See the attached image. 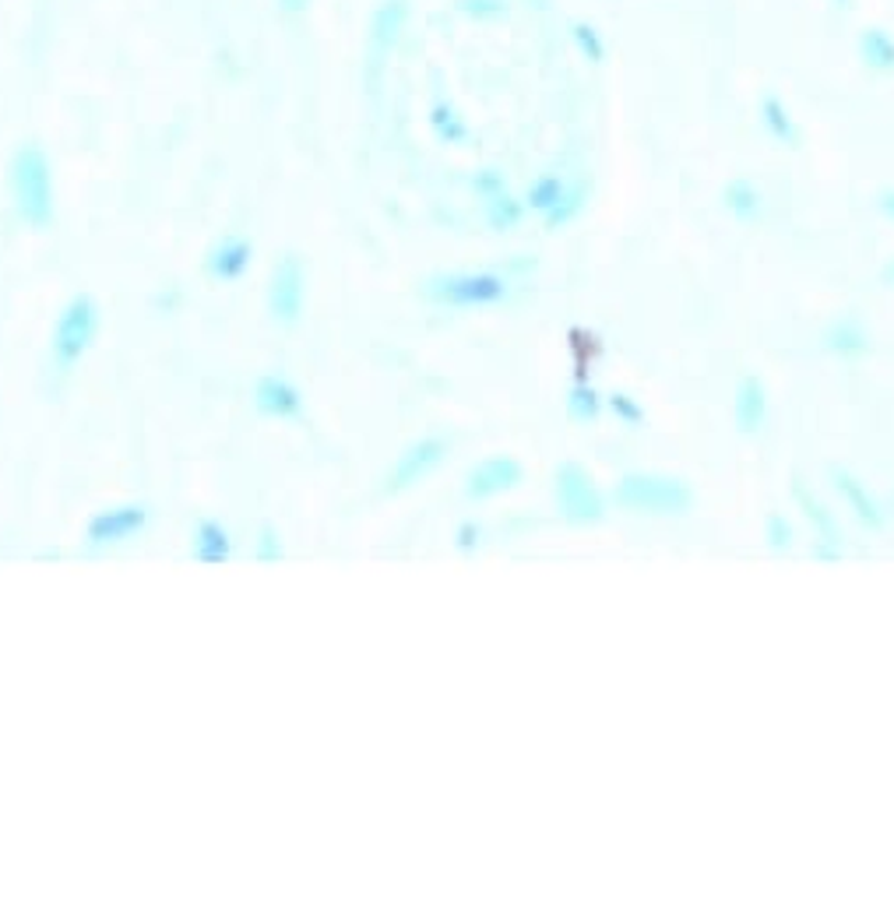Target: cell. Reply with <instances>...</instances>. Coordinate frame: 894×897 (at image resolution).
<instances>
[{
    "label": "cell",
    "instance_id": "cell-30",
    "mask_svg": "<svg viewBox=\"0 0 894 897\" xmlns=\"http://www.w3.org/2000/svg\"><path fill=\"white\" fill-rule=\"evenodd\" d=\"M881 212L894 218V191H884V194H881Z\"/></svg>",
    "mask_w": 894,
    "mask_h": 897
},
{
    "label": "cell",
    "instance_id": "cell-11",
    "mask_svg": "<svg viewBox=\"0 0 894 897\" xmlns=\"http://www.w3.org/2000/svg\"><path fill=\"white\" fill-rule=\"evenodd\" d=\"M828 476H831V486L838 489V497L846 500V507L856 514V521L863 524V529H870V532H884L887 518H884V511H881V503H876L873 493L867 489V482L859 479L856 472L841 468V465H831V468H828Z\"/></svg>",
    "mask_w": 894,
    "mask_h": 897
},
{
    "label": "cell",
    "instance_id": "cell-15",
    "mask_svg": "<svg viewBox=\"0 0 894 897\" xmlns=\"http://www.w3.org/2000/svg\"><path fill=\"white\" fill-rule=\"evenodd\" d=\"M250 261H254V243L247 236H226L208 253V275L215 282H236L247 275Z\"/></svg>",
    "mask_w": 894,
    "mask_h": 897
},
{
    "label": "cell",
    "instance_id": "cell-26",
    "mask_svg": "<svg viewBox=\"0 0 894 897\" xmlns=\"http://www.w3.org/2000/svg\"><path fill=\"white\" fill-rule=\"evenodd\" d=\"M483 538H486V529L479 521H462L459 529H454V546H459L462 553H476L483 546Z\"/></svg>",
    "mask_w": 894,
    "mask_h": 897
},
{
    "label": "cell",
    "instance_id": "cell-3",
    "mask_svg": "<svg viewBox=\"0 0 894 897\" xmlns=\"http://www.w3.org/2000/svg\"><path fill=\"white\" fill-rule=\"evenodd\" d=\"M99 334V307L89 293H78L67 299V307L57 314L54 338H49V366L54 374L64 377L71 374L75 363L92 349Z\"/></svg>",
    "mask_w": 894,
    "mask_h": 897
},
{
    "label": "cell",
    "instance_id": "cell-14",
    "mask_svg": "<svg viewBox=\"0 0 894 897\" xmlns=\"http://www.w3.org/2000/svg\"><path fill=\"white\" fill-rule=\"evenodd\" d=\"M792 500H796V507L803 511V518L810 521V529H814L817 538H824V543H838V546H846V535H841L838 529V518L828 503H824L814 489L806 486L803 476H792Z\"/></svg>",
    "mask_w": 894,
    "mask_h": 897
},
{
    "label": "cell",
    "instance_id": "cell-17",
    "mask_svg": "<svg viewBox=\"0 0 894 897\" xmlns=\"http://www.w3.org/2000/svg\"><path fill=\"white\" fill-rule=\"evenodd\" d=\"M602 409H606V395H599L588 381H578L567 391V416L575 422H581V427H592V422H599Z\"/></svg>",
    "mask_w": 894,
    "mask_h": 897
},
{
    "label": "cell",
    "instance_id": "cell-24",
    "mask_svg": "<svg viewBox=\"0 0 894 897\" xmlns=\"http://www.w3.org/2000/svg\"><path fill=\"white\" fill-rule=\"evenodd\" d=\"M765 124L779 141L796 145V127H792L789 113H785V106L779 103V99H768V103H765Z\"/></svg>",
    "mask_w": 894,
    "mask_h": 897
},
{
    "label": "cell",
    "instance_id": "cell-22",
    "mask_svg": "<svg viewBox=\"0 0 894 897\" xmlns=\"http://www.w3.org/2000/svg\"><path fill=\"white\" fill-rule=\"evenodd\" d=\"M765 543L771 553H789L796 546V529H792V521L782 514V511H768L765 518Z\"/></svg>",
    "mask_w": 894,
    "mask_h": 897
},
{
    "label": "cell",
    "instance_id": "cell-9",
    "mask_svg": "<svg viewBox=\"0 0 894 897\" xmlns=\"http://www.w3.org/2000/svg\"><path fill=\"white\" fill-rule=\"evenodd\" d=\"M521 482H525V465L514 454H494V458H483L465 472V500H490L511 493Z\"/></svg>",
    "mask_w": 894,
    "mask_h": 897
},
{
    "label": "cell",
    "instance_id": "cell-25",
    "mask_svg": "<svg viewBox=\"0 0 894 897\" xmlns=\"http://www.w3.org/2000/svg\"><path fill=\"white\" fill-rule=\"evenodd\" d=\"M254 556L258 560H264V564H275V560H282L285 556V549H282V538H279V532L272 529V524H261L258 529V546H254Z\"/></svg>",
    "mask_w": 894,
    "mask_h": 897
},
{
    "label": "cell",
    "instance_id": "cell-4",
    "mask_svg": "<svg viewBox=\"0 0 894 897\" xmlns=\"http://www.w3.org/2000/svg\"><path fill=\"white\" fill-rule=\"evenodd\" d=\"M511 279L503 272H451V275H433L423 293L437 307H454V310H476V307H497L511 296Z\"/></svg>",
    "mask_w": 894,
    "mask_h": 897
},
{
    "label": "cell",
    "instance_id": "cell-1",
    "mask_svg": "<svg viewBox=\"0 0 894 897\" xmlns=\"http://www.w3.org/2000/svg\"><path fill=\"white\" fill-rule=\"evenodd\" d=\"M616 511L634 518H683L694 511V486L680 476H659V472H627L613 486Z\"/></svg>",
    "mask_w": 894,
    "mask_h": 897
},
{
    "label": "cell",
    "instance_id": "cell-27",
    "mask_svg": "<svg viewBox=\"0 0 894 897\" xmlns=\"http://www.w3.org/2000/svg\"><path fill=\"white\" fill-rule=\"evenodd\" d=\"M810 556L821 564H838L841 556H846V546H838V543H824V538H814V546H810Z\"/></svg>",
    "mask_w": 894,
    "mask_h": 897
},
{
    "label": "cell",
    "instance_id": "cell-28",
    "mask_svg": "<svg viewBox=\"0 0 894 897\" xmlns=\"http://www.w3.org/2000/svg\"><path fill=\"white\" fill-rule=\"evenodd\" d=\"M476 188H479V194L490 201L494 194H500L503 191V180H500V173L497 169H483V177L476 180Z\"/></svg>",
    "mask_w": 894,
    "mask_h": 897
},
{
    "label": "cell",
    "instance_id": "cell-23",
    "mask_svg": "<svg viewBox=\"0 0 894 897\" xmlns=\"http://www.w3.org/2000/svg\"><path fill=\"white\" fill-rule=\"evenodd\" d=\"M430 121H433L437 134H441V138H444L448 145H459V141H465V138H468V127L459 121V113H454L448 103H437Z\"/></svg>",
    "mask_w": 894,
    "mask_h": 897
},
{
    "label": "cell",
    "instance_id": "cell-29",
    "mask_svg": "<svg viewBox=\"0 0 894 897\" xmlns=\"http://www.w3.org/2000/svg\"><path fill=\"white\" fill-rule=\"evenodd\" d=\"M310 4H314V0H279V8L285 14H299V11H307Z\"/></svg>",
    "mask_w": 894,
    "mask_h": 897
},
{
    "label": "cell",
    "instance_id": "cell-13",
    "mask_svg": "<svg viewBox=\"0 0 894 897\" xmlns=\"http://www.w3.org/2000/svg\"><path fill=\"white\" fill-rule=\"evenodd\" d=\"M733 419L744 436H757L768 427V387L757 374L739 377L736 398H733Z\"/></svg>",
    "mask_w": 894,
    "mask_h": 897
},
{
    "label": "cell",
    "instance_id": "cell-12",
    "mask_svg": "<svg viewBox=\"0 0 894 897\" xmlns=\"http://www.w3.org/2000/svg\"><path fill=\"white\" fill-rule=\"evenodd\" d=\"M254 409L268 419H296L303 416V395L290 377L264 374L254 384Z\"/></svg>",
    "mask_w": 894,
    "mask_h": 897
},
{
    "label": "cell",
    "instance_id": "cell-6",
    "mask_svg": "<svg viewBox=\"0 0 894 897\" xmlns=\"http://www.w3.org/2000/svg\"><path fill=\"white\" fill-rule=\"evenodd\" d=\"M451 451V440L441 436V433H430V436H419L416 444H409L398 462L387 468L384 476V493H405V489H412L416 482H423L433 468H441V462L448 458Z\"/></svg>",
    "mask_w": 894,
    "mask_h": 897
},
{
    "label": "cell",
    "instance_id": "cell-16",
    "mask_svg": "<svg viewBox=\"0 0 894 897\" xmlns=\"http://www.w3.org/2000/svg\"><path fill=\"white\" fill-rule=\"evenodd\" d=\"M191 556L197 564H208V567H223L229 564L233 556V535L223 521L215 518H201L197 529H194V546H191Z\"/></svg>",
    "mask_w": 894,
    "mask_h": 897
},
{
    "label": "cell",
    "instance_id": "cell-7",
    "mask_svg": "<svg viewBox=\"0 0 894 897\" xmlns=\"http://www.w3.org/2000/svg\"><path fill=\"white\" fill-rule=\"evenodd\" d=\"M151 521V507L148 503H116L106 507L89 518L86 524V546L89 549H106V546H121L131 543L134 535H142Z\"/></svg>",
    "mask_w": 894,
    "mask_h": 897
},
{
    "label": "cell",
    "instance_id": "cell-19",
    "mask_svg": "<svg viewBox=\"0 0 894 897\" xmlns=\"http://www.w3.org/2000/svg\"><path fill=\"white\" fill-rule=\"evenodd\" d=\"M606 409H610L616 416L620 427H627V430H645L648 427V412H645V405H641L634 395L627 391H613V395H606Z\"/></svg>",
    "mask_w": 894,
    "mask_h": 897
},
{
    "label": "cell",
    "instance_id": "cell-10",
    "mask_svg": "<svg viewBox=\"0 0 894 897\" xmlns=\"http://www.w3.org/2000/svg\"><path fill=\"white\" fill-rule=\"evenodd\" d=\"M821 352L835 355V360H863V355L873 352V331L859 314H841L824 328Z\"/></svg>",
    "mask_w": 894,
    "mask_h": 897
},
{
    "label": "cell",
    "instance_id": "cell-5",
    "mask_svg": "<svg viewBox=\"0 0 894 897\" xmlns=\"http://www.w3.org/2000/svg\"><path fill=\"white\" fill-rule=\"evenodd\" d=\"M553 500H556V514H561L567 524H602L606 521V497L602 489L596 486L592 472H588L581 462H561L553 472Z\"/></svg>",
    "mask_w": 894,
    "mask_h": 897
},
{
    "label": "cell",
    "instance_id": "cell-20",
    "mask_svg": "<svg viewBox=\"0 0 894 897\" xmlns=\"http://www.w3.org/2000/svg\"><path fill=\"white\" fill-rule=\"evenodd\" d=\"M564 197H567V180L564 177H553V173L539 177L532 188H529V205L535 212H543V215H550Z\"/></svg>",
    "mask_w": 894,
    "mask_h": 897
},
{
    "label": "cell",
    "instance_id": "cell-18",
    "mask_svg": "<svg viewBox=\"0 0 894 897\" xmlns=\"http://www.w3.org/2000/svg\"><path fill=\"white\" fill-rule=\"evenodd\" d=\"M725 208H729L736 218H744V223H750V218L761 215L765 194L757 191L750 180H733L729 188H725Z\"/></svg>",
    "mask_w": 894,
    "mask_h": 897
},
{
    "label": "cell",
    "instance_id": "cell-21",
    "mask_svg": "<svg viewBox=\"0 0 894 897\" xmlns=\"http://www.w3.org/2000/svg\"><path fill=\"white\" fill-rule=\"evenodd\" d=\"M486 223H490L497 232H508L521 223V205L508 194V191H500L494 194L490 201H486Z\"/></svg>",
    "mask_w": 894,
    "mask_h": 897
},
{
    "label": "cell",
    "instance_id": "cell-2",
    "mask_svg": "<svg viewBox=\"0 0 894 897\" xmlns=\"http://www.w3.org/2000/svg\"><path fill=\"white\" fill-rule=\"evenodd\" d=\"M8 188L14 212L32 229H46L54 223V166L43 145H22L8 166Z\"/></svg>",
    "mask_w": 894,
    "mask_h": 897
},
{
    "label": "cell",
    "instance_id": "cell-8",
    "mask_svg": "<svg viewBox=\"0 0 894 897\" xmlns=\"http://www.w3.org/2000/svg\"><path fill=\"white\" fill-rule=\"evenodd\" d=\"M303 296H307V264L299 253H285L272 272V285H268V310H272L275 325H296L303 314Z\"/></svg>",
    "mask_w": 894,
    "mask_h": 897
},
{
    "label": "cell",
    "instance_id": "cell-31",
    "mask_svg": "<svg viewBox=\"0 0 894 897\" xmlns=\"http://www.w3.org/2000/svg\"><path fill=\"white\" fill-rule=\"evenodd\" d=\"M881 279H884V282L891 285V289H894V261H887V264H884V272H881Z\"/></svg>",
    "mask_w": 894,
    "mask_h": 897
}]
</instances>
